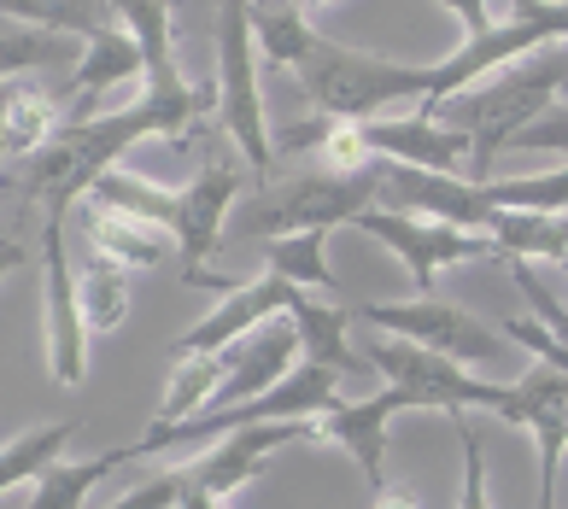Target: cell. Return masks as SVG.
<instances>
[{"instance_id":"1","label":"cell","mask_w":568,"mask_h":509,"mask_svg":"<svg viewBox=\"0 0 568 509\" xmlns=\"http://www.w3.org/2000/svg\"><path fill=\"white\" fill-rule=\"evenodd\" d=\"M568 89V48H539L516 65L493 71V82H475L469 94L446 100L439 123H452L457 135H469V170L463 182H493V159L504 146H516V135L534 118H545Z\"/></svg>"},{"instance_id":"2","label":"cell","mask_w":568,"mask_h":509,"mask_svg":"<svg viewBox=\"0 0 568 509\" xmlns=\"http://www.w3.org/2000/svg\"><path fill=\"white\" fill-rule=\"evenodd\" d=\"M375 205V164L357 176H328V170H300L287 182H258L246 200H235L229 228L246 241H282L305 228H341L357 223Z\"/></svg>"},{"instance_id":"3","label":"cell","mask_w":568,"mask_h":509,"mask_svg":"<svg viewBox=\"0 0 568 509\" xmlns=\"http://www.w3.org/2000/svg\"><path fill=\"white\" fill-rule=\"evenodd\" d=\"M293 82L311 100V112L352 118V123L382 118L398 100H423V65H393V59H375L364 48H341V41H323V35L305 53V65L293 71Z\"/></svg>"},{"instance_id":"4","label":"cell","mask_w":568,"mask_h":509,"mask_svg":"<svg viewBox=\"0 0 568 509\" xmlns=\"http://www.w3.org/2000/svg\"><path fill=\"white\" fill-rule=\"evenodd\" d=\"M217 118L223 141L241 153L252 182H276V146L258 94V41H252V0H217Z\"/></svg>"},{"instance_id":"5","label":"cell","mask_w":568,"mask_h":509,"mask_svg":"<svg viewBox=\"0 0 568 509\" xmlns=\"http://www.w3.org/2000/svg\"><path fill=\"white\" fill-rule=\"evenodd\" d=\"M357 323H369L375 334H398V339H410V346H428V352L452 357V364L487 375V380H504L521 357L504 328L480 323V316L457 311L446 299H434V293L428 299H398V305H357Z\"/></svg>"},{"instance_id":"6","label":"cell","mask_w":568,"mask_h":509,"mask_svg":"<svg viewBox=\"0 0 568 509\" xmlns=\"http://www.w3.org/2000/svg\"><path fill=\"white\" fill-rule=\"evenodd\" d=\"M364 364L382 369L387 387H405L416 410H446V416L498 410V398H504V380H487V375L463 369V364H452V357H439L428 346H410V339H398V334H375L364 346Z\"/></svg>"},{"instance_id":"7","label":"cell","mask_w":568,"mask_h":509,"mask_svg":"<svg viewBox=\"0 0 568 509\" xmlns=\"http://www.w3.org/2000/svg\"><path fill=\"white\" fill-rule=\"evenodd\" d=\"M212 146H205V164L200 176L176 182V223H171V241L182 252V275L194 269H212V252L229 228V211H235L241 187L252 182V170L241 164V153L223 141V130H205Z\"/></svg>"},{"instance_id":"8","label":"cell","mask_w":568,"mask_h":509,"mask_svg":"<svg viewBox=\"0 0 568 509\" xmlns=\"http://www.w3.org/2000/svg\"><path fill=\"white\" fill-rule=\"evenodd\" d=\"M41 328H48V375L59 387H82L89 380V328L77 311L65 217H41Z\"/></svg>"},{"instance_id":"9","label":"cell","mask_w":568,"mask_h":509,"mask_svg":"<svg viewBox=\"0 0 568 509\" xmlns=\"http://www.w3.org/2000/svg\"><path fill=\"white\" fill-rule=\"evenodd\" d=\"M352 228H364L369 241H382L398 252V264H405L416 299H428L434 282L446 275L452 264H475V258H498V246L487 235H469V228H446V223H423V217H398V211H382L369 205L364 217Z\"/></svg>"},{"instance_id":"10","label":"cell","mask_w":568,"mask_h":509,"mask_svg":"<svg viewBox=\"0 0 568 509\" xmlns=\"http://www.w3.org/2000/svg\"><path fill=\"white\" fill-rule=\"evenodd\" d=\"M375 205L398 211V217L469 228V235H487V223H493V205L480 200L475 182L434 176V170H410V164H387V159H375Z\"/></svg>"},{"instance_id":"11","label":"cell","mask_w":568,"mask_h":509,"mask_svg":"<svg viewBox=\"0 0 568 509\" xmlns=\"http://www.w3.org/2000/svg\"><path fill=\"white\" fill-rule=\"evenodd\" d=\"M416 410L405 387H382L375 398H341L334 410L311 416V439L323 445H341V451L357 462V475H364L369 492H382L387 486V421Z\"/></svg>"},{"instance_id":"12","label":"cell","mask_w":568,"mask_h":509,"mask_svg":"<svg viewBox=\"0 0 568 509\" xmlns=\"http://www.w3.org/2000/svg\"><path fill=\"white\" fill-rule=\"evenodd\" d=\"M293 299H300V287H287L282 275H252V282H241L235 293H223V305L212 316H200L194 328H187L171 357H217L229 346H241L246 334H258L264 323H276V316L293 311Z\"/></svg>"},{"instance_id":"13","label":"cell","mask_w":568,"mask_h":509,"mask_svg":"<svg viewBox=\"0 0 568 509\" xmlns=\"http://www.w3.org/2000/svg\"><path fill=\"white\" fill-rule=\"evenodd\" d=\"M146 65H141V48H135V35L130 30H106V35H94V41H82V59H77V71L65 82V94H53L59 100V123H89L106 112V100L112 89H130V82H141Z\"/></svg>"},{"instance_id":"14","label":"cell","mask_w":568,"mask_h":509,"mask_svg":"<svg viewBox=\"0 0 568 509\" xmlns=\"http://www.w3.org/2000/svg\"><path fill=\"white\" fill-rule=\"evenodd\" d=\"M364 141L375 159L387 164H410V170H434V176H463L469 170V135H457L439 118H369Z\"/></svg>"},{"instance_id":"15","label":"cell","mask_w":568,"mask_h":509,"mask_svg":"<svg viewBox=\"0 0 568 509\" xmlns=\"http://www.w3.org/2000/svg\"><path fill=\"white\" fill-rule=\"evenodd\" d=\"M293 364H300V328L293 323H264L258 334H246L241 346H229V380H223V393L212 398V410L264 398L276 380L293 375Z\"/></svg>"},{"instance_id":"16","label":"cell","mask_w":568,"mask_h":509,"mask_svg":"<svg viewBox=\"0 0 568 509\" xmlns=\"http://www.w3.org/2000/svg\"><path fill=\"white\" fill-rule=\"evenodd\" d=\"M82 217H89V252H94V258H106L112 269H123V275L159 269L176 252V241L164 235V228L130 217V211H118V205L82 200Z\"/></svg>"},{"instance_id":"17","label":"cell","mask_w":568,"mask_h":509,"mask_svg":"<svg viewBox=\"0 0 568 509\" xmlns=\"http://www.w3.org/2000/svg\"><path fill=\"white\" fill-rule=\"evenodd\" d=\"M287 316H293V328H300V357H305V364H323L334 375H357V369H364V352H352V339H346L352 316L334 305V299L300 293Z\"/></svg>"},{"instance_id":"18","label":"cell","mask_w":568,"mask_h":509,"mask_svg":"<svg viewBox=\"0 0 568 509\" xmlns=\"http://www.w3.org/2000/svg\"><path fill=\"white\" fill-rule=\"evenodd\" d=\"M118 30L135 35L141 48V65H146V82H176L182 65H176V0H106Z\"/></svg>"},{"instance_id":"19","label":"cell","mask_w":568,"mask_h":509,"mask_svg":"<svg viewBox=\"0 0 568 509\" xmlns=\"http://www.w3.org/2000/svg\"><path fill=\"white\" fill-rule=\"evenodd\" d=\"M252 41H258L264 65L300 71L305 53L317 48V30H311L305 0H252Z\"/></svg>"},{"instance_id":"20","label":"cell","mask_w":568,"mask_h":509,"mask_svg":"<svg viewBox=\"0 0 568 509\" xmlns=\"http://www.w3.org/2000/svg\"><path fill=\"white\" fill-rule=\"evenodd\" d=\"M487 241L510 264H568V217H539V211H498L493 205Z\"/></svg>"},{"instance_id":"21","label":"cell","mask_w":568,"mask_h":509,"mask_svg":"<svg viewBox=\"0 0 568 509\" xmlns=\"http://www.w3.org/2000/svg\"><path fill=\"white\" fill-rule=\"evenodd\" d=\"M0 18H12L24 30H48V35H77V41L118 30L106 0H0Z\"/></svg>"},{"instance_id":"22","label":"cell","mask_w":568,"mask_h":509,"mask_svg":"<svg viewBox=\"0 0 568 509\" xmlns=\"http://www.w3.org/2000/svg\"><path fill=\"white\" fill-rule=\"evenodd\" d=\"M223 380H229V352H217V357H171V380H164L153 428H171V421H182V416L212 410Z\"/></svg>"},{"instance_id":"23","label":"cell","mask_w":568,"mask_h":509,"mask_svg":"<svg viewBox=\"0 0 568 509\" xmlns=\"http://www.w3.org/2000/svg\"><path fill=\"white\" fill-rule=\"evenodd\" d=\"M264 269L282 275L300 293H334V269H328V228H305V235H282L264 241Z\"/></svg>"},{"instance_id":"24","label":"cell","mask_w":568,"mask_h":509,"mask_svg":"<svg viewBox=\"0 0 568 509\" xmlns=\"http://www.w3.org/2000/svg\"><path fill=\"white\" fill-rule=\"evenodd\" d=\"M118 462H123V445H118V451H100V457H82V462L59 457L48 475L30 480V503L24 509H82V503H89V492L118 469Z\"/></svg>"},{"instance_id":"25","label":"cell","mask_w":568,"mask_h":509,"mask_svg":"<svg viewBox=\"0 0 568 509\" xmlns=\"http://www.w3.org/2000/svg\"><path fill=\"white\" fill-rule=\"evenodd\" d=\"M77 311H82V328H89V339L94 334H112L123 316H130V275L123 269H112L106 258H82V269H77Z\"/></svg>"},{"instance_id":"26","label":"cell","mask_w":568,"mask_h":509,"mask_svg":"<svg viewBox=\"0 0 568 509\" xmlns=\"http://www.w3.org/2000/svg\"><path fill=\"white\" fill-rule=\"evenodd\" d=\"M82 421L65 416V421H48V428H30L18 434L12 445H0V492H12V486H24L36 475H48L59 457H65V445L77 439Z\"/></svg>"},{"instance_id":"27","label":"cell","mask_w":568,"mask_h":509,"mask_svg":"<svg viewBox=\"0 0 568 509\" xmlns=\"http://www.w3.org/2000/svg\"><path fill=\"white\" fill-rule=\"evenodd\" d=\"M59 130V100L36 82H18L12 105H7V159H30L53 141Z\"/></svg>"},{"instance_id":"28","label":"cell","mask_w":568,"mask_h":509,"mask_svg":"<svg viewBox=\"0 0 568 509\" xmlns=\"http://www.w3.org/2000/svg\"><path fill=\"white\" fill-rule=\"evenodd\" d=\"M480 200L498 211H539V217H568V164L545 176H516V182H475Z\"/></svg>"},{"instance_id":"29","label":"cell","mask_w":568,"mask_h":509,"mask_svg":"<svg viewBox=\"0 0 568 509\" xmlns=\"http://www.w3.org/2000/svg\"><path fill=\"white\" fill-rule=\"evenodd\" d=\"M65 59V41L48 35V30H0V82L24 77V71H41Z\"/></svg>"},{"instance_id":"30","label":"cell","mask_w":568,"mask_h":509,"mask_svg":"<svg viewBox=\"0 0 568 509\" xmlns=\"http://www.w3.org/2000/svg\"><path fill=\"white\" fill-rule=\"evenodd\" d=\"M457 428V445H463V492H457V509H493L487 498V451H480V434L469 428V416H452Z\"/></svg>"},{"instance_id":"31","label":"cell","mask_w":568,"mask_h":509,"mask_svg":"<svg viewBox=\"0 0 568 509\" xmlns=\"http://www.w3.org/2000/svg\"><path fill=\"white\" fill-rule=\"evenodd\" d=\"M106 509H176V469H164V475H146L141 486H130L118 503Z\"/></svg>"},{"instance_id":"32","label":"cell","mask_w":568,"mask_h":509,"mask_svg":"<svg viewBox=\"0 0 568 509\" xmlns=\"http://www.w3.org/2000/svg\"><path fill=\"white\" fill-rule=\"evenodd\" d=\"M446 12H457V24L463 35H487L493 30V12H487V0H439Z\"/></svg>"},{"instance_id":"33","label":"cell","mask_w":568,"mask_h":509,"mask_svg":"<svg viewBox=\"0 0 568 509\" xmlns=\"http://www.w3.org/2000/svg\"><path fill=\"white\" fill-rule=\"evenodd\" d=\"M369 509H423V498L410 486H382V492H369Z\"/></svg>"},{"instance_id":"34","label":"cell","mask_w":568,"mask_h":509,"mask_svg":"<svg viewBox=\"0 0 568 509\" xmlns=\"http://www.w3.org/2000/svg\"><path fill=\"white\" fill-rule=\"evenodd\" d=\"M24 258H30V252H24V246H18L12 235H7V241H0V282H7V275H12V269H24Z\"/></svg>"},{"instance_id":"35","label":"cell","mask_w":568,"mask_h":509,"mask_svg":"<svg viewBox=\"0 0 568 509\" xmlns=\"http://www.w3.org/2000/svg\"><path fill=\"white\" fill-rule=\"evenodd\" d=\"M12 89H18V77L0 82V159H7V105H12Z\"/></svg>"},{"instance_id":"36","label":"cell","mask_w":568,"mask_h":509,"mask_svg":"<svg viewBox=\"0 0 568 509\" xmlns=\"http://www.w3.org/2000/svg\"><path fill=\"white\" fill-rule=\"evenodd\" d=\"M539 509H557V486H539Z\"/></svg>"},{"instance_id":"37","label":"cell","mask_w":568,"mask_h":509,"mask_svg":"<svg viewBox=\"0 0 568 509\" xmlns=\"http://www.w3.org/2000/svg\"><path fill=\"white\" fill-rule=\"evenodd\" d=\"M317 7H334V0H305V12H317Z\"/></svg>"},{"instance_id":"38","label":"cell","mask_w":568,"mask_h":509,"mask_svg":"<svg viewBox=\"0 0 568 509\" xmlns=\"http://www.w3.org/2000/svg\"><path fill=\"white\" fill-rule=\"evenodd\" d=\"M0 228H7V194H0Z\"/></svg>"},{"instance_id":"39","label":"cell","mask_w":568,"mask_h":509,"mask_svg":"<svg viewBox=\"0 0 568 509\" xmlns=\"http://www.w3.org/2000/svg\"><path fill=\"white\" fill-rule=\"evenodd\" d=\"M562 421H568V387H562Z\"/></svg>"}]
</instances>
